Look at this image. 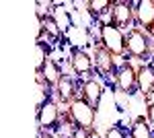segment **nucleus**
<instances>
[{"instance_id":"nucleus-1","label":"nucleus","mask_w":154,"mask_h":138,"mask_svg":"<svg viewBox=\"0 0 154 138\" xmlns=\"http://www.w3.org/2000/svg\"><path fill=\"white\" fill-rule=\"evenodd\" d=\"M125 46H128V56L140 62H150V58L154 54V46H152V37L146 33L140 27H131L125 33Z\"/></svg>"},{"instance_id":"nucleus-2","label":"nucleus","mask_w":154,"mask_h":138,"mask_svg":"<svg viewBox=\"0 0 154 138\" xmlns=\"http://www.w3.org/2000/svg\"><path fill=\"white\" fill-rule=\"evenodd\" d=\"M99 41L113 54L115 58H125L128 60V46H125V31H121L119 27L107 23L99 25Z\"/></svg>"},{"instance_id":"nucleus-3","label":"nucleus","mask_w":154,"mask_h":138,"mask_svg":"<svg viewBox=\"0 0 154 138\" xmlns=\"http://www.w3.org/2000/svg\"><path fill=\"white\" fill-rule=\"evenodd\" d=\"M109 23L128 33L131 27H136V2L115 0L113 2V8L109 12Z\"/></svg>"},{"instance_id":"nucleus-4","label":"nucleus","mask_w":154,"mask_h":138,"mask_svg":"<svg viewBox=\"0 0 154 138\" xmlns=\"http://www.w3.org/2000/svg\"><path fill=\"white\" fill-rule=\"evenodd\" d=\"M66 111L70 114L74 124L84 130H95V120H97V109L91 103H86L82 97L74 99L70 105H66Z\"/></svg>"},{"instance_id":"nucleus-5","label":"nucleus","mask_w":154,"mask_h":138,"mask_svg":"<svg viewBox=\"0 0 154 138\" xmlns=\"http://www.w3.org/2000/svg\"><path fill=\"white\" fill-rule=\"evenodd\" d=\"M93 60H95V70L105 76V79H115V72H117L119 64H117V58L113 56L109 50H107L101 41H97L93 46Z\"/></svg>"},{"instance_id":"nucleus-6","label":"nucleus","mask_w":154,"mask_h":138,"mask_svg":"<svg viewBox=\"0 0 154 138\" xmlns=\"http://www.w3.org/2000/svg\"><path fill=\"white\" fill-rule=\"evenodd\" d=\"M78 97H80V79H76L74 74H64L58 87L54 89V99L60 105H70Z\"/></svg>"},{"instance_id":"nucleus-7","label":"nucleus","mask_w":154,"mask_h":138,"mask_svg":"<svg viewBox=\"0 0 154 138\" xmlns=\"http://www.w3.org/2000/svg\"><path fill=\"white\" fill-rule=\"evenodd\" d=\"M115 85L123 95H134L138 91V66H134L130 60H123L115 72Z\"/></svg>"},{"instance_id":"nucleus-8","label":"nucleus","mask_w":154,"mask_h":138,"mask_svg":"<svg viewBox=\"0 0 154 138\" xmlns=\"http://www.w3.org/2000/svg\"><path fill=\"white\" fill-rule=\"evenodd\" d=\"M62 105L51 99L43 107L37 109V130H43V132H54L58 128L60 120H62Z\"/></svg>"},{"instance_id":"nucleus-9","label":"nucleus","mask_w":154,"mask_h":138,"mask_svg":"<svg viewBox=\"0 0 154 138\" xmlns=\"http://www.w3.org/2000/svg\"><path fill=\"white\" fill-rule=\"evenodd\" d=\"M70 70L76 79H88L95 72V60L93 54H88L86 50L80 47H72L70 50Z\"/></svg>"},{"instance_id":"nucleus-10","label":"nucleus","mask_w":154,"mask_h":138,"mask_svg":"<svg viewBox=\"0 0 154 138\" xmlns=\"http://www.w3.org/2000/svg\"><path fill=\"white\" fill-rule=\"evenodd\" d=\"M37 37L35 41H43V37L45 39H58L60 35H62V27H60L58 19L51 14V12H41V14H37Z\"/></svg>"},{"instance_id":"nucleus-11","label":"nucleus","mask_w":154,"mask_h":138,"mask_svg":"<svg viewBox=\"0 0 154 138\" xmlns=\"http://www.w3.org/2000/svg\"><path fill=\"white\" fill-rule=\"evenodd\" d=\"M136 27L144 29L150 37L154 35V0L136 2Z\"/></svg>"},{"instance_id":"nucleus-12","label":"nucleus","mask_w":154,"mask_h":138,"mask_svg":"<svg viewBox=\"0 0 154 138\" xmlns=\"http://www.w3.org/2000/svg\"><path fill=\"white\" fill-rule=\"evenodd\" d=\"M80 97L97 109L101 99H103V82L95 76H88V79L80 81Z\"/></svg>"},{"instance_id":"nucleus-13","label":"nucleus","mask_w":154,"mask_h":138,"mask_svg":"<svg viewBox=\"0 0 154 138\" xmlns=\"http://www.w3.org/2000/svg\"><path fill=\"white\" fill-rule=\"evenodd\" d=\"M138 91L146 101L154 95V66L150 62L138 66Z\"/></svg>"},{"instance_id":"nucleus-14","label":"nucleus","mask_w":154,"mask_h":138,"mask_svg":"<svg viewBox=\"0 0 154 138\" xmlns=\"http://www.w3.org/2000/svg\"><path fill=\"white\" fill-rule=\"evenodd\" d=\"M130 138H154V130L146 115H138L130 126Z\"/></svg>"},{"instance_id":"nucleus-15","label":"nucleus","mask_w":154,"mask_h":138,"mask_svg":"<svg viewBox=\"0 0 154 138\" xmlns=\"http://www.w3.org/2000/svg\"><path fill=\"white\" fill-rule=\"evenodd\" d=\"M76 132H78V126L74 124V120L70 117V114L64 109L58 128L54 130V136H56V138H74V136H76Z\"/></svg>"},{"instance_id":"nucleus-16","label":"nucleus","mask_w":154,"mask_h":138,"mask_svg":"<svg viewBox=\"0 0 154 138\" xmlns=\"http://www.w3.org/2000/svg\"><path fill=\"white\" fill-rule=\"evenodd\" d=\"M35 76H41V79L48 82L51 89H56V87H58V82H60V79L64 76V72H62V68H60V64L51 58L48 64H45L43 72H41V74H35Z\"/></svg>"},{"instance_id":"nucleus-17","label":"nucleus","mask_w":154,"mask_h":138,"mask_svg":"<svg viewBox=\"0 0 154 138\" xmlns=\"http://www.w3.org/2000/svg\"><path fill=\"white\" fill-rule=\"evenodd\" d=\"M35 85H37V91H35V111H37L39 107H43L48 101L54 99V89L41 76H35Z\"/></svg>"},{"instance_id":"nucleus-18","label":"nucleus","mask_w":154,"mask_h":138,"mask_svg":"<svg viewBox=\"0 0 154 138\" xmlns=\"http://www.w3.org/2000/svg\"><path fill=\"white\" fill-rule=\"evenodd\" d=\"M49 54H51V47H49L48 41H35V74H41L45 64L49 60Z\"/></svg>"},{"instance_id":"nucleus-19","label":"nucleus","mask_w":154,"mask_h":138,"mask_svg":"<svg viewBox=\"0 0 154 138\" xmlns=\"http://www.w3.org/2000/svg\"><path fill=\"white\" fill-rule=\"evenodd\" d=\"M113 2H115V0H88L84 6H86V11L91 12V17L99 19V17H103L107 12H111Z\"/></svg>"},{"instance_id":"nucleus-20","label":"nucleus","mask_w":154,"mask_h":138,"mask_svg":"<svg viewBox=\"0 0 154 138\" xmlns=\"http://www.w3.org/2000/svg\"><path fill=\"white\" fill-rule=\"evenodd\" d=\"M105 138H125V134H123L119 128H109L105 132Z\"/></svg>"},{"instance_id":"nucleus-21","label":"nucleus","mask_w":154,"mask_h":138,"mask_svg":"<svg viewBox=\"0 0 154 138\" xmlns=\"http://www.w3.org/2000/svg\"><path fill=\"white\" fill-rule=\"evenodd\" d=\"M146 117H148V122H150V126L154 130V101H150L146 105Z\"/></svg>"},{"instance_id":"nucleus-22","label":"nucleus","mask_w":154,"mask_h":138,"mask_svg":"<svg viewBox=\"0 0 154 138\" xmlns=\"http://www.w3.org/2000/svg\"><path fill=\"white\" fill-rule=\"evenodd\" d=\"M74 138H91V130H84V128H78L76 136Z\"/></svg>"},{"instance_id":"nucleus-23","label":"nucleus","mask_w":154,"mask_h":138,"mask_svg":"<svg viewBox=\"0 0 154 138\" xmlns=\"http://www.w3.org/2000/svg\"><path fill=\"white\" fill-rule=\"evenodd\" d=\"M37 138H56L54 132H43V130H37Z\"/></svg>"},{"instance_id":"nucleus-24","label":"nucleus","mask_w":154,"mask_h":138,"mask_svg":"<svg viewBox=\"0 0 154 138\" xmlns=\"http://www.w3.org/2000/svg\"><path fill=\"white\" fill-rule=\"evenodd\" d=\"M91 138H101V136H99V132H97V130H91Z\"/></svg>"},{"instance_id":"nucleus-25","label":"nucleus","mask_w":154,"mask_h":138,"mask_svg":"<svg viewBox=\"0 0 154 138\" xmlns=\"http://www.w3.org/2000/svg\"><path fill=\"white\" fill-rule=\"evenodd\" d=\"M150 64H152V66H154V54H152V58H150Z\"/></svg>"},{"instance_id":"nucleus-26","label":"nucleus","mask_w":154,"mask_h":138,"mask_svg":"<svg viewBox=\"0 0 154 138\" xmlns=\"http://www.w3.org/2000/svg\"><path fill=\"white\" fill-rule=\"evenodd\" d=\"M152 39H154V35H152Z\"/></svg>"}]
</instances>
